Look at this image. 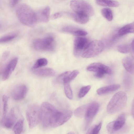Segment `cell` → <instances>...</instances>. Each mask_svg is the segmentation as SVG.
I'll list each match as a JSON object with an SVG mask.
<instances>
[{
  "mask_svg": "<svg viewBox=\"0 0 134 134\" xmlns=\"http://www.w3.org/2000/svg\"><path fill=\"white\" fill-rule=\"evenodd\" d=\"M16 13L19 20L23 24L33 27L36 24L38 20L37 14L26 4L19 5L16 9Z\"/></svg>",
  "mask_w": 134,
  "mask_h": 134,
  "instance_id": "cell-2",
  "label": "cell"
},
{
  "mask_svg": "<svg viewBox=\"0 0 134 134\" xmlns=\"http://www.w3.org/2000/svg\"><path fill=\"white\" fill-rule=\"evenodd\" d=\"M63 14V13L62 12H56L53 14L51 16V18L52 19H57L61 16Z\"/></svg>",
  "mask_w": 134,
  "mask_h": 134,
  "instance_id": "cell-36",
  "label": "cell"
},
{
  "mask_svg": "<svg viewBox=\"0 0 134 134\" xmlns=\"http://www.w3.org/2000/svg\"><path fill=\"white\" fill-rule=\"evenodd\" d=\"M106 128L108 131L110 133L114 132L113 129V121L109 123L107 125Z\"/></svg>",
  "mask_w": 134,
  "mask_h": 134,
  "instance_id": "cell-34",
  "label": "cell"
},
{
  "mask_svg": "<svg viewBox=\"0 0 134 134\" xmlns=\"http://www.w3.org/2000/svg\"><path fill=\"white\" fill-rule=\"evenodd\" d=\"M99 108V104L97 102H93L88 104L85 117L86 126H88L98 112Z\"/></svg>",
  "mask_w": 134,
  "mask_h": 134,
  "instance_id": "cell-11",
  "label": "cell"
},
{
  "mask_svg": "<svg viewBox=\"0 0 134 134\" xmlns=\"http://www.w3.org/2000/svg\"><path fill=\"white\" fill-rule=\"evenodd\" d=\"M33 72L35 75L42 77H51L55 75V72L52 69L44 68L33 69Z\"/></svg>",
  "mask_w": 134,
  "mask_h": 134,
  "instance_id": "cell-15",
  "label": "cell"
},
{
  "mask_svg": "<svg viewBox=\"0 0 134 134\" xmlns=\"http://www.w3.org/2000/svg\"><path fill=\"white\" fill-rule=\"evenodd\" d=\"M101 12L103 16L108 21H111L113 19V14L111 10L108 8L102 9Z\"/></svg>",
  "mask_w": 134,
  "mask_h": 134,
  "instance_id": "cell-24",
  "label": "cell"
},
{
  "mask_svg": "<svg viewBox=\"0 0 134 134\" xmlns=\"http://www.w3.org/2000/svg\"><path fill=\"white\" fill-rule=\"evenodd\" d=\"M126 119L125 114L123 113L119 115L116 120L113 121V129L114 132L120 129L123 127Z\"/></svg>",
  "mask_w": 134,
  "mask_h": 134,
  "instance_id": "cell-19",
  "label": "cell"
},
{
  "mask_svg": "<svg viewBox=\"0 0 134 134\" xmlns=\"http://www.w3.org/2000/svg\"><path fill=\"white\" fill-rule=\"evenodd\" d=\"M132 48L134 54V39L132 41L131 43Z\"/></svg>",
  "mask_w": 134,
  "mask_h": 134,
  "instance_id": "cell-40",
  "label": "cell"
},
{
  "mask_svg": "<svg viewBox=\"0 0 134 134\" xmlns=\"http://www.w3.org/2000/svg\"><path fill=\"white\" fill-rule=\"evenodd\" d=\"M9 53L8 52H7L4 53L3 55H2V61H4L7 58L9 55Z\"/></svg>",
  "mask_w": 134,
  "mask_h": 134,
  "instance_id": "cell-38",
  "label": "cell"
},
{
  "mask_svg": "<svg viewBox=\"0 0 134 134\" xmlns=\"http://www.w3.org/2000/svg\"><path fill=\"white\" fill-rule=\"evenodd\" d=\"M120 87V85L112 84L99 88L97 90V92L98 95H101L116 91Z\"/></svg>",
  "mask_w": 134,
  "mask_h": 134,
  "instance_id": "cell-18",
  "label": "cell"
},
{
  "mask_svg": "<svg viewBox=\"0 0 134 134\" xmlns=\"http://www.w3.org/2000/svg\"><path fill=\"white\" fill-rule=\"evenodd\" d=\"M77 29L71 26H68L64 27L63 29V31L68 32L73 34V33Z\"/></svg>",
  "mask_w": 134,
  "mask_h": 134,
  "instance_id": "cell-35",
  "label": "cell"
},
{
  "mask_svg": "<svg viewBox=\"0 0 134 134\" xmlns=\"http://www.w3.org/2000/svg\"><path fill=\"white\" fill-rule=\"evenodd\" d=\"M90 42L88 39L82 37H77L74 42V54L75 55H82Z\"/></svg>",
  "mask_w": 134,
  "mask_h": 134,
  "instance_id": "cell-9",
  "label": "cell"
},
{
  "mask_svg": "<svg viewBox=\"0 0 134 134\" xmlns=\"http://www.w3.org/2000/svg\"><path fill=\"white\" fill-rule=\"evenodd\" d=\"M18 60V58L15 57L12 59L7 64L1 73V77L2 80H5L9 77L15 69Z\"/></svg>",
  "mask_w": 134,
  "mask_h": 134,
  "instance_id": "cell-10",
  "label": "cell"
},
{
  "mask_svg": "<svg viewBox=\"0 0 134 134\" xmlns=\"http://www.w3.org/2000/svg\"><path fill=\"white\" fill-rule=\"evenodd\" d=\"M64 90L66 97L69 99H71L73 97L72 92L69 83H64Z\"/></svg>",
  "mask_w": 134,
  "mask_h": 134,
  "instance_id": "cell-28",
  "label": "cell"
},
{
  "mask_svg": "<svg viewBox=\"0 0 134 134\" xmlns=\"http://www.w3.org/2000/svg\"><path fill=\"white\" fill-rule=\"evenodd\" d=\"M127 99L126 93L123 91H119L112 97L107 107L108 112L114 114L120 111L125 106Z\"/></svg>",
  "mask_w": 134,
  "mask_h": 134,
  "instance_id": "cell-3",
  "label": "cell"
},
{
  "mask_svg": "<svg viewBox=\"0 0 134 134\" xmlns=\"http://www.w3.org/2000/svg\"><path fill=\"white\" fill-rule=\"evenodd\" d=\"M48 63L47 59L45 58L39 59L37 60L33 65L32 68L34 69L41 68L47 65Z\"/></svg>",
  "mask_w": 134,
  "mask_h": 134,
  "instance_id": "cell-25",
  "label": "cell"
},
{
  "mask_svg": "<svg viewBox=\"0 0 134 134\" xmlns=\"http://www.w3.org/2000/svg\"><path fill=\"white\" fill-rule=\"evenodd\" d=\"M77 70L64 72L59 75L57 78V81L60 83H69L78 75Z\"/></svg>",
  "mask_w": 134,
  "mask_h": 134,
  "instance_id": "cell-13",
  "label": "cell"
},
{
  "mask_svg": "<svg viewBox=\"0 0 134 134\" xmlns=\"http://www.w3.org/2000/svg\"><path fill=\"white\" fill-rule=\"evenodd\" d=\"M71 15L75 21L80 24H85L89 20V16L85 14L75 13Z\"/></svg>",
  "mask_w": 134,
  "mask_h": 134,
  "instance_id": "cell-20",
  "label": "cell"
},
{
  "mask_svg": "<svg viewBox=\"0 0 134 134\" xmlns=\"http://www.w3.org/2000/svg\"><path fill=\"white\" fill-rule=\"evenodd\" d=\"M26 116L29 127H34L41 121V107L36 105L30 106L26 111Z\"/></svg>",
  "mask_w": 134,
  "mask_h": 134,
  "instance_id": "cell-5",
  "label": "cell"
},
{
  "mask_svg": "<svg viewBox=\"0 0 134 134\" xmlns=\"http://www.w3.org/2000/svg\"><path fill=\"white\" fill-rule=\"evenodd\" d=\"M122 65L126 70L131 73H134V60L131 58L127 57L122 60Z\"/></svg>",
  "mask_w": 134,
  "mask_h": 134,
  "instance_id": "cell-17",
  "label": "cell"
},
{
  "mask_svg": "<svg viewBox=\"0 0 134 134\" xmlns=\"http://www.w3.org/2000/svg\"><path fill=\"white\" fill-rule=\"evenodd\" d=\"M17 117L15 113L14 109L12 108L7 115L2 119V122L3 126L5 128H11L14 124Z\"/></svg>",
  "mask_w": 134,
  "mask_h": 134,
  "instance_id": "cell-14",
  "label": "cell"
},
{
  "mask_svg": "<svg viewBox=\"0 0 134 134\" xmlns=\"http://www.w3.org/2000/svg\"><path fill=\"white\" fill-rule=\"evenodd\" d=\"M24 119H20L14 126L13 130L15 134H19L21 133L23 130Z\"/></svg>",
  "mask_w": 134,
  "mask_h": 134,
  "instance_id": "cell-23",
  "label": "cell"
},
{
  "mask_svg": "<svg viewBox=\"0 0 134 134\" xmlns=\"http://www.w3.org/2000/svg\"><path fill=\"white\" fill-rule=\"evenodd\" d=\"M40 107L41 121L45 128L58 127L68 120V116L65 112L59 111L48 102H43Z\"/></svg>",
  "mask_w": 134,
  "mask_h": 134,
  "instance_id": "cell-1",
  "label": "cell"
},
{
  "mask_svg": "<svg viewBox=\"0 0 134 134\" xmlns=\"http://www.w3.org/2000/svg\"><path fill=\"white\" fill-rule=\"evenodd\" d=\"M70 6L75 13L91 16L94 14L93 8L88 3L83 0H72L70 3Z\"/></svg>",
  "mask_w": 134,
  "mask_h": 134,
  "instance_id": "cell-4",
  "label": "cell"
},
{
  "mask_svg": "<svg viewBox=\"0 0 134 134\" xmlns=\"http://www.w3.org/2000/svg\"><path fill=\"white\" fill-rule=\"evenodd\" d=\"M102 125L101 122L98 125H94L92 126L87 131V134H97L100 130Z\"/></svg>",
  "mask_w": 134,
  "mask_h": 134,
  "instance_id": "cell-27",
  "label": "cell"
},
{
  "mask_svg": "<svg viewBox=\"0 0 134 134\" xmlns=\"http://www.w3.org/2000/svg\"><path fill=\"white\" fill-rule=\"evenodd\" d=\"M8 99L9 97L6 95H4L3 96L2 102L3 104V111L2 119L4 118L6 116L8 109Z\"/></svg>",
  "mask_w": 134,
  "mask_h": 134,
  "instance_id": "cell-29",
  "label": "cell"
},
{
  "mask_svg": "<svg viewBox=\"0 0 134 134\" xmlns=\"http://www.w3.org/2000/svg\"><path fill=\"white\" fill-rule=\"evenodd\" d=\"M27 88L25 85H19L14 87L11 92V96L14 100H21L25 97L27 93Z\"/></svg>",
  "mask_w": 134,
  "mask_h": 134,
  "instance_id": "cell-12",
  "label": "cell"
},
{
  "mask_svg": "<svg viewBox=\"0 0 134 134\" xmlns=\"http://www.w3.org/2000/svg\"><path fill=\"white\" fill-rule=\"evenodd\" d=\"M131 113L132 116L134 119V98L132 102L131 106Z\"/></svg>",
  "mask_w": 134,
  "mask_h": 134,
  "instance_id": "cell-39",
  "label": "cell"
},
{
  "mask_svg": "<svg viewBox=\"0 0 134 134\" xmlns=\"http://www.w3.org/2000/svg\"><path fill=\"white\" fill-rule=\"evenodd\" d=\"M20 0H10V5L12 7L15 6L18 2Z\"/></svg>",
  "mask_w": 134,
  "mask_h": 134,
  "instance_id": "cell-37",
  "label": "cell"
},
{
  "mask_svg": "<svg viewBox=\"0 0 134 134\" xmlns=\"http://www.w3.org/2000/svg\"><path fill=\"white\" fill-rule=\"evenodd\" d=\"M54 39L52 36L35 40L32 43V47L34 49L39 51H51L55 47Z\"/></svg>",
  "mask_w": 134,
  "mask_h": 134,
  "instance_id": "cell-6",
  "label": "cell"
},
{
  "mask_svg": "<svg viewBox=\"0 0 134 134\" xmlns=\"http://www.w3.org/2000/svg\"><path fill=\"white\" fill-rule=\"evenodd\" d=\"M117 49L120 53L125 54L128 53L130 52V47L129 45L124 44L118 45L117 47Z\"/></svg>",
  "mask_w": 134,
  "mask_h": 134,
  "instance_id": "cell-30",
  "label": "cell"
},
{
  "mask_svg": "<svg viewBox=\"0 0 134 134\" xmlns=\"http://www.w3.org/2000/svg\"><path fill=\"white\" fill-rule=\"evenodd\" d=\"M88 105H84L76 108L74 111L75 115L78 118L85 117Z\"/></svg>",
  "mask_w": 134,
  "mask_h": 134,
  "instance_id": "cell-22",
  "label": "cell"
},
{
  "mask_svg": "<svg viewBox=\"0 0 134 134\" xmlns=\"http://www.w3.org/2000/svg\"><path fill=\"white\" fill-rule=\"evenodd\" d=\"M90 85H87L82 87L80 89L78 97L79 98H81L84 97L89 92L91 88Z\"/></svg>",
  "mask_w": 134,
  "mask_h": 134,
  "instance_id": "cell-32",
  "label": "cell"
},
{
  "mask_svg": "<svg viewBox=\"0 0 134 134\" xmlns=\"http://www.w3.org/2000/svg\"><path fill=\"white\" fill-rule=\"evenodd\" d=\"M130 24H127L121 28L118 31V34L122 36L128 33H130Z\"/></svg>",
  "mask_w": 134,
  "mask_h": 134,
  "instance_id": "cell-31",
  "label": "cell"
},
{
  "mask_svg": "<svg viewBox=\"0 0 134 134\" xmlns=\"http://www.w3.org/2000/svg\"><path fill=\"white\" fill-rule=\"evenodd\" d=\"M74 36L77 37L85 36L87 34V32L80 29L76 30L72 34Z\"/></svg>",
  "mask_w": 134,
  "mask_h": 134,
  "instance_id": "cell-33",
  "label": "cell"
},
{
  "mask_svg": "<svg viewBox=\"0 0 134 134\" xmlns=\"http://www.w3.org/2000/svg\"><path fill=\"white\" fill-rule=\"evenodd\" d=\"M87 70L96 72L95 76L99 78L102 77L105 74L110 75L112 71L108 66L100 63H95L88 65Z\"/></svg>",
  "mask_w": 134,
  "mask_h": 134,
  "instance_id": "cell-8",
  "label": "cell"
},
{
  "mask_svg": "<svg viewBox=\"0 0 134 134\" xmlns=\"http://www.w3.org/2000/svg\"><path fill=\"white\" fill-rule=\"evenodd\" d=\"M50 9L49 7H46L37 14L38 20L43 23H46L49 20Z\"/></svg>",
  "mask_w": 134,
  "mask_h": 134,
  "instance_id": "cell-16",
  "label": "cell"
},
{
  "mask_svg": "<svg viewBox=\"0 0 134 134\" xmlns=\"http://www.w3.org/2000/svg\"><path fill=\"white\" fill-rule=\"evenodd\" d=\"M97 3L99 5L111 7H117L119 5V3L113 0H96Z\"/></svg>",
  "mask_w": 134,
  "mask_h": 134,
  "instance_id": "cell-21",
  "label": "cell"
},
{
  "mask_svg": "<svg viewBox=\"0 0 134 134\" xmlns=\"http://www.w3.org/2000/svg\"><path fill=\"white\" fill-rule=\"evenodd\" d=\"M104 47L103 43L99 40H94L90 42L84 51L82 57L85 58L94 57L100 53Z\"/></svg>",
  "mask_w": 134,
  "mask_h": 134,
  "instance_id": "cell-7",
  "label": "cell"
},
{
  "mask_svg": "<svg viewBox=\"0 0 134 134\" xmlns=\"http://www.w3.org/2000/svg\"><path fill=\"white\" fill-rule=\"evenodd\" d=\"M17 36L15 33H12L4 36L0 38L1 43H6L10 42L15 38Z\"/></svg>",
  "mask_w": 134,
  "mask_h": 134,
  "instance_id": "cell-26",
  "label": "cell"
}]
</instances>
